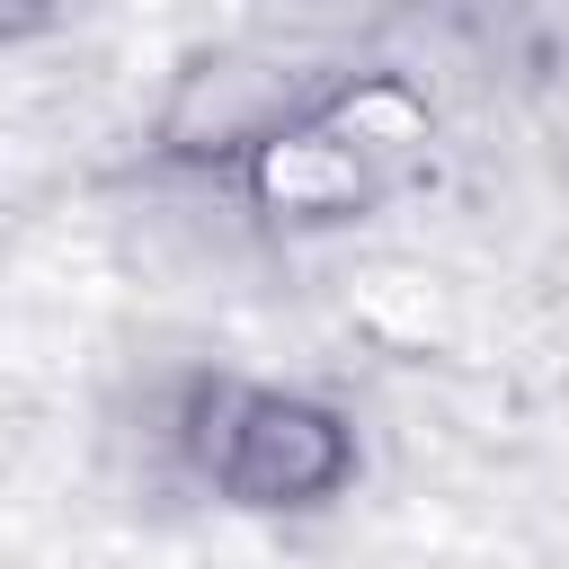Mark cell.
<instances>
[{"label": "cell", "mask_w": 569, "mask_h": 569, "mask_svg": "<svg viewBox=\"0 0 569 569\" xmlns=\"http://www.w3.org/2000/svg\"><path fill=\"white\" fill-rule=\"evenodd\" d=\"M222 471H231V489H249V498H293V489L338 480V436H329V418H311V409L240 400V427H231Z\"/></svg>", "instance_id": "1"}]
</instances>
